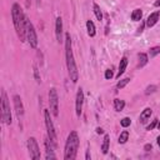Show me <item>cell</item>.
I'll list each match as a JSON object with an SVG mask.
<instances>
[{
  "mask_svg": "<svg viewBox=\"0 0 160 160\" xmlns=\"http://www.w3.org/2000/svg\"><path fill=\"white\" fill-rule=\"evenodd\" d=\"M11 18L13 24L16 30V34L20 39V41H25L26 39V16L23 13V9L18 3H14L11 6Z\"/></svg>",
  "mask_w": 160,
  "mask_h": 160,
  "instance_id": "6da1fadb",
  "label": "cell"
},
{
  "mask_svg": "<svg viewBox=\"0 0 160 160\" xmlns=\"http://www.w3.org/2000/svg\"><path fill=\"white\" fill-rule=\"evenodd\" d=\"M65 59H67V68H68V74L69 78L73 83H76L79 79V71H78V67L74 59V54H73V49H71V37L69 33L65 34Z\"/></svg>",
  "mask_w": 160,
  "mask_h": 160,
  "instance_id": "7a4b0ae2",
  "label": "cell"
},
{
  "mask_svg": "<svg viewBox=\"0 0 160 160\" xmlns=\"http://www.w3.org/2000/svg\"><path fill=\"white\" fill-rule=\"evenodd\" d=\"M79 149V136L76 132H70L65 143V150H64V159L65 160H74L76 158Z\"/></svg>",
  "mask_w": 160,
  "mask_h": 160,
  "instance_id": "3957f363",
  "label": "cell"
},
{
  "mask_svg": "<svg viewBox=\"0 0 160 160\" xmlns=\"http://www.w3.org/2000/svg\"><path fill=\"white\" fill-rule=\"evenodd\" d=\"M2 119L6 125H11V113H10V104L6 97L5 90L2 91Z\"/></svg>",
  "mask_w": 160,
  "mask_h": 160,
  "instance_id": "277c9868",
  "label": "cell"
},
{
  "mask_svg": "<svg viewBox=\"0 0 160 160\" xmlns=\"http://www.w3.org/2000/svg\"><path fill=\"white\" fill-rule=\"evenodd\" d=\"M26 40L29 43V45L33 48V49H37L38 46V35H37V31L34 29V25L30 23V20L26 18Z\"/></svg>",
  "mask_w": 160,
  "mask_h": 160,
  "instance_id": "5b68a950",
  "label": "cell"
},
{
  "mask_svg": "<svg viewBox=\"0 0 160 160\" xmlns=\"http://www.w3.org/2000/svg\"><path fill=\"white\" fill-rule=\"evenodd\" d=\"M44 120H45V126H46V132H48V138L56 145V132H55L53 120L50 118L49 110H44Z\"/></svg>",
  "mask_w": 160,
  "mask_h": 160,
  "instance_id": "8992f818",
  "label": "cell"
},
{
  "mask_svg": "<svg viewBox=\"0 0 160 160\" xmlns=\"http://www.w3.org/2000/svg\"><path fill=\"white\" fill-rule=\"evenodd\" d=\"M49 105L51 114L54 116L59 115V97H58V91L55 88H51L49 90Z\"/></svg>",
  "mask_w": 160,
  "mask_h": 160,
  "instance_id": "52a82bcc",
  "label": "cell"
},
{
  "mask_svg": "<svg viewBox=\"0 0 160 160\" xmlns=\"http://www.w3.org/2000/svg\"><path fill=\"white\" fill-rule=\"evenodd\" d=\"M28 150H29V154H30L31 159H40L41 158L38 141H37V139L34 136H31V138L28 139Z\"/></svg>",
  "mask_w": 160,
  "mask_h": 160,
  "instance_id": "ba28073f",
  "label": "cell"
},
{
  "mask_svg": "<svg viewBox=\"0 0 160 160\" xmlns=\"http://www.w3.org/2000/svg\"><path fill=\"white\" fill-rule=\"evenodd\" d=\"M83 104H84V91L83 89H78V93H76V98H75V113L78 116L81 115V111H83Z\"/></svg>",
  "mask_w": 160,
  "mask_h": 160,
  "instance_id": "9c48e42d",
  "label": "cell"
},
{
  "mask_svg": "<svg viewBox=\"0 0 160 160\" xmlns=\"http://www.w3.org/2000/svg\"><path fill=\"white\" fill-rule=\"evenodd\" d=\"M13 103H14V109H15L16 116L19 119H21L23 115H24V105H23L21 98L19 97V95H14L13 97Z\"/></svg>",
  "mask_w": 160,
  "mask_h": 160,
  "instance_id": "30bf717a",
  "label": "cell"
},
{
  "mask_svg": "<svg viewBox=\"0 0 160 160\" xmlns=\"http://www.w3.org/2000/svg\"><path fill=\"white\" fill-rule=\"evenodd\" d=\"M55 35H56V40L58 43H63V19L60 16L56 18V21H55Z\"/></svg>",
  "mask_w": 160,
  "mask_h": 160,
  "instance_id": "8fae6325",
  "label": "cell"
},
{
  "mask_svg": "<svg viewBox=\"0 0 160 160\" xmlns=\"http://www.w3.org/2000/svg\"><path fill=\"white\" fill-rule=\"evenodd\" d=\"M44 144H45V149H46V159H48V160H49V159H56V155L54 154L55 144H54L49 138L45 139Z\"/></svg>",
  "mask_w": 160,
  "mask_h": 160,
  "instance_id": "7c38bea8",
  "label": "cell"
},
{
  "mask_svg": "<svg viewBox=\"0 0 160 160\" xmlns=\"http://www.w3.org/2000/svg\"><path fill=\"white\" fill-rule=\"evenodd\" d=\"M159 18H160V11H154V13H151V14L148 16V19H146V26H148V28H153V26L158 23Z\"/></svg>",
  "mask_w": 160,
  "mask_h": 160,
  "instance_id": "4fadbf2b",
  "label": "cell"
},
{
  "mask_svg": "<svg viewBox=\"0 0 160 160\" xmlns=\"http://www.w3.org/2000/svg\"><path fill=\"white\" fill-rule=\"evenodd\" d=\"M151 114H153V110H151L150 108H145V109L141 111V114H140L139 123H140V124H145V123H146V121L150 119Z\"/></svg>",
  "mask_w": 160,
  "mask_h": 160,
  "instance_id": "5bb4252c",
  "label": "cell"
},
{
  "mask_svg": "<svg viewBox=\"0 0 160 160\" xmlns=\"http://www.w3.org/2000/svg\"><path fill=\"white\" fill-rule=\"evenodd\" d=\"M126 67H128V58H126V56H124V58H121V60H120V63H119V70H118L116 78H120V76L125 73Z\"/></svg>",
  "mask_w": 160,
  "mask_h": 160,
  "instance_id": "9a60e30c",
  "label": "cell"
},
{
  "mask_svg": "<svg viewBox=\"0 0 160 160\" xmlns=\"http://www.w3.org/2000/svg\"><path fill=\"white\" fill-rule=\"evenodd\" d=\"M86 30H88V35L90 38L95 37V34H97V28H95V24L93 23V20H88L86 21Z\"/></svg>",
  "mask_w": 160,
  "mask_h": 160,
  "instance_id": "2e32d148",
  "label": "cell"
},
{
  "mask_svg": "<svg viewBox=\"0 0 160 160\" xmlns=\"http://www.w3.org/2000/svg\"><path fill=\"white\" fill-rule=\"evenodd\" d=\"M109 145H110V136H109L108 134H105L104 140H103V144H102V153H103V154H108V151H109Z\"/></svg>",
  "mask_w": 160,
  "mask_h": 160,
  "instance_id": "e0dca14e",
  "label": "cell"
},
{
  "mask_svg": "<svg viewBox=\"0 0 160 160\" xmlns=\"http://www.w3.org/2000/svg\"><path fill=\"white\" fill-rule=\"evenodd\" d=\"M138 58H139V67H140V68L145 67L146 64H148V61H149V56H148V54H145V53H139Z\"/></svg>",
  "mask_w": 160,
  "mask_h": 160,
  "instance_id": "ac0fdd59",
  "label": "cell"
},
{
  "mask_svg": "<svg viewBox=\"0 0 160 160\" xmlns=\"http://www.w3.org/2000/svg\"><path fill=\"white\" fill-rule=\"evenodd\" d=\"M93 9H94V14H95V16H97V19H98L99 21H102V20H103V11H102L100 6H99L97 3H94V4H93Z\"/></svg>",
  "mask_w": 160,
  "mask_h": 160,
  "instance_id": "d6986e66",
  "label": "cell"
},
{
  "mask_svg": "<svg viewBox=\"0 0 160 160\" xmlns=\"http://www.w3.org/2000/svg\"><path fill=\"white\" fill-rule=\"evenodd\" d=\"M141 18H143V10L141 9H135L132 13V20L133 21H139V20H141Z\"/></svg>",
  "mask_w": 160,
  "mask_h": 160,
  "instance_id": "ffe728a7",
  "label": "cell"
},
{
  "mask_svg": "<svg viewBox=\"0 0 160 160\" xmlns=\"http://www.w3.org/2000/svg\"><path fill=\"white\" fill-rule=\"evenodd\" d=\"M125 108V102L121 99H114V109L116 111H121Z\"/></svg>",
  "mask_w": 160,
  "mask_h": 160,
  "instance_id": "44dd1931",
  "label": "cell"
},
{
  "mask_svg": "<svg viewBox=\"0 0 160 160\" xmlns=\"http://www.w3.org/2000/svg\"><path fill=\"white\" fill-rule=\"evenodd\" d=\"M128 139H129V132L128 130H124L120 135H119V144H125L128 141Z\"/></svg>",
  "mask_w": 160,
  "mask_h": 160,
  "instance_id": "7402d4cb",
  "label": "cell"
},
{
  "mask_svg": "<svg viewBox=\"0 0 160 160\" xmlns=\"http://www.w3.org/2000/svg\"><path fill=\"white\" fill-rule=\"evenodd\" d=\"M130 80H132L130 78H125V79H121V80H120V81L116 84V88H118V89H123V88H125L128 84L130 83Z\"/></svg>",
  "mask_w": 160,
  "mask_h": 160,
  "instance_id": "603a6c76",
  "label": "cell"
},
{
  "mask_svg": "<svg viewBox=\"0 0 160 160\" xmlns=\"http://www.w3.org/2000/svg\"><path fill=\"white\" fill-rule=\"evenodd\" d=\"M149 54H150V58L156 56L158 54H160V46H153V48H150Z\"/></svg>",
  "mask_w": 160,
  "mask_h": 160,
  "instance_id": "cb8c5ba5",
  "label": "cell"
},
{
  "mask_svg": "<svg viewBox=\"0 0 160 160\" xmlns=\"http://www.w3.org/2000/svg\"><path fill=\"white\" fill-rule=\"evenodd\" d=\"M130 124H132L130 118H123V119L120 120V125H121L123 128H128V126H130Z\"/></svg>",
  "mask_w": 160,
  "mask_h": 160,
  "instance_id": "d4e9b609",
  "label": "cell"
},
{
  "mask_svg": "<svg viewBox=\"0 0 160 160\" xmlns=\"http://www.w3.org/2000/svg\"><path fill=\"white\" fill-rule=\"evenodd\" d=\"M156 89H158V86H156V85H149V86L146 88V90H145V95H150V94L155 93V91H156Z\"/></svg>",
  "mask_w": 160,
  "mask_h": 160,
  "instance_id": "484cf974",
  "label": "cell"
},
{
  "mask_svg": "<svg viewBox=\"0 0 160 160\" xmlns=\"http://www.w3.org/2000/svg\"><path fill=\"white\" fill-rule=\"evenodd\" d=\"M105 79L106 80H110V79H113V76H114V73H113V68H110V69H106L105 70Z\"/></svg>",
  "mask_w": 160,
  "mask_h": 160,
  "instance_id": "4316f807",
  "label": "cell"
},
{
  "mask_svg": "<svg viewBox=\"0 0 160 160\" xmlns=\"http://www.w3.org/2000/svg\"><path fill=\"white\" fill-rule=\"evenodd\" d=\"M156 125H158V119H154V120H153V121L146 126V130H153Z\"/></svg>",
  "mask_w": 160,
  "mask_h": 160,
  "instance_id": "83f0119b",
  "label": "cell"
},
{
  "mask_svg": "<svg viewBox=\"0 0 160 160\" xmlns=\"http://www.w3.org/2000/svg\"><path fill=\"white\" fill-rule=\"evenodd\" d=\"M34 76H35L37 83H40V81H41V80H40V75H39V70H38L37 67H34Z\"/></svg>",
  "mask_w": 160,
  "mask_h": 160,
  "instance_id": "f1b7e54d",
  "label": "cell"
},
{
  "mask_svg": "<svg viewBox=\"0 0 160 160\" xmlns=\"http://www.w3.org/2000/svg\"><path fill=\"white\" fill-rule=\"evenodd\" d=\"M145 25H146V21H141V24H140V26L138 28V34H141V33H143V30H144V28H145Z\"/></svg>",
  "mask_w": 160,
  "mask_h": 160,
  "instance_id": "f546056e",
  "label": "cell"
},
{
  "mask_svg": "<svg viewBox=\"0 0 160 160\" xmlns=\"http://www.w3.org/2000/svg\"><path fill=\"white\" fill-rule=\"evenodd\" d=\"M151 149H153V145H151V144H145V145H144V150H145V151H150Z\"/></svg>",
  "mask_w": 160,
  "mask_h": 160,
  "instance_id": "4dcf8cb0",
  "label": "cell"
},
{
  "mask_svg": "<svg viewBox=\"0 0 160 160\" xmlns=\"http://www.w3.org/2000/svg\"><path fill=\"white\" fill-rule=\"evenodd\" d=\"M97 134H104V129H103V128H100V126L97 128Z\"/></svg>",
  "mask_w": 160,
  "mask_h": 160,
  "instance_id": "1f68e13d",
  "label": "cell"
},
{
  "mask_svg": "<svg viewBox=\"0 0 160 160\" xmlns=\"http://www.w3.org/2000/svg\"><path fill=\"white\" fill-rule=\"evenodd\" d=\"M90 158H91V155H90V150L88 149V150H86V155H85V159H86V160H90Z\"/></svg>",
  "mask_w": 160,
  "mask_h": 160,
  "instance_id": "d6a6232c",
  "label": "cell"
},
{
  "mask_svg": "<svg viewBox=\"0 0 160 160\" xmlns=\"http://www.w3.org/2000/svg\"><path fill=\"white\" fill-rule=\"evenodd\" d=\"M154 6H155V8H158V6H160V0H156V2L154 3Z\"/></svg>",
  "mask_w": 160,
  "mask_h": 160,
  "instance_id": "836d02e7",
  "label": "cell"
},
{
  "mask_svg": "<svg viewBox=\"0 0 160 160\" xmlns=\"http://www.w3.org/2000/svg\"><path fill=\"white\" fill-rule=\"evenodd\" d=\"M158 145H159V148H160V136L158 138Z\"/></svg>",
  "mask_w": 160,
  "mask_h": 160,
  "instance_id": "e575fe53",
  "label": "cell"
},
{
  "mask_svg": "<svg viewBox=\"0 0 160 160\" xmlns=\"http://www.w3.org/2000/svg\"><path fill=\"white\" fill-rule=\"evenodd\" d=\"M40 3H41V0H37V4L38 5H40Z\"/></svg>",
  "mask_w": 160,
  "mask_h": 160,
  "instance_id": "d590c367",
  "label": "cell"
},
{
  "mask_svg": "<svg viewBox=\"0 0 160 160\" xmlns=\"http://www.w3.org/2000/svg\"><path fill=\"white\" fill-rule=\"evenodd\" d=\"M156 126H158V129H159V130H160V121H159V123H158V125H156Z\"/></svg>",
  "mask_w": 160,
  "mask_h": 160,
  "instance_id": "8d00e7d4",
  "label": "cell"
}]
</instances>
